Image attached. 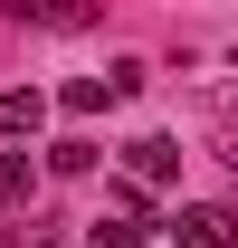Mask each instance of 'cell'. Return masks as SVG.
Instances as JSON below:
<instances>
[{"label": "cell", "mask_w": 238, "mask_h": 248, "mask_svg": "<svg viewBox=\"0 0 238 248\" xmlns=\"http://www.w3.org/2000/svg\"><path fill=\"white\" fill-rule=\"evenodd\" d=\"M124 162H134V191H143V182H172V172H181V143H172V134H134Z\"/></svg>", "instance_id": "6da1fadb"}, {"label": "cell", "mask_w": 238, "mask_h": 248, "mask_svg": "<svg viewBox=\"0 0 238 248\" xmlns=\"http://www.w3.org/2000/svg\"><path fill=\"white\" fill-rule=\"evenodd\" d=\"M172 239H181V248H229V239H238V219L219 210V201H200V210H181V219H172Z\"/></svg>", "instance_id": "7a4b0ae2"}, {"label": "cell", "mask_w": 238, "mask_h": 248, "mask_svg": "<svg viewBox=\"0 0 238 248\" xmlns=\"http://www.w3.org/2000/svg\"><path fill=\"white\" fill-rule=\"evenodd\" d=\"M38 115H48L38 86H10V95H0V134H38Z\"/></svg>", "instance_id": "3957f363"}, {"label": "cell", "mask_w": 238, "mask_h": 248, "mask_svg": "<svg viewBox=\"0 0 238 248\" xmlns=\"http://www.w3.org/2000/svg\"><path fill=\"white\" fill-rule=\"evenodd\" d=\"M95 248H143V229H124V219H95Z\"/></svg>", "instance_id": "277c9868"}]
</instances>
